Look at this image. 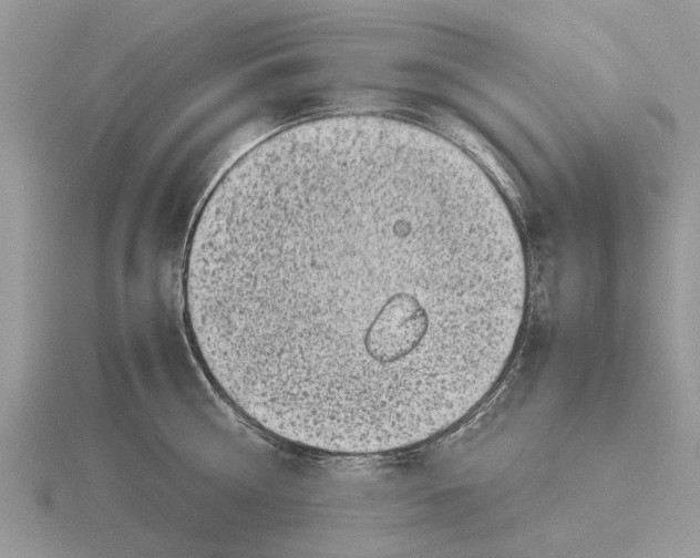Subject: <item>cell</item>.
I'll return each instance as SVG.
<instances>
[{"mask_svg": "<svg viewBox=\"0 0 700 558\" xmlns=\"http://www.w3.org/2000/svg\"><path fill=\"white\" fill-rule=\"evenodd\" d=\"M526 265L457 170L331 127L237 159L203 204L182 292L206 375L249 422L341 455L457 422L511 353Z\"/></svg>", "mask_w": 700, "mask_h": 558, "instance_id": "1", "label": "cell"}]
</instances>
